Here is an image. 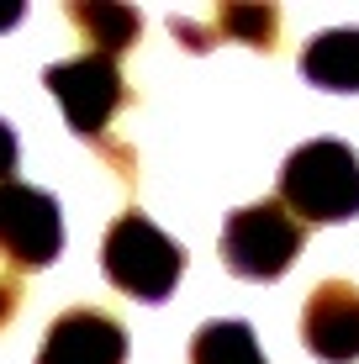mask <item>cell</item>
Wrapping results in <instances>:
<instances>
[{"label": "cell", "instance_id": "1", "mask_svg": "<svg viewBox=\"0 0 359 364\" xmlns=\"http://www.w3.org/2000/svg\"><path fill=\"white\" fill-rule=\"evenodd\" d=\"M280 206L301 228L312 222H349L359 217V159L349 143L312 137L280 169Z\"/></svg>", "mask_w": 359, "mask_h": 364}, {"label": "cell", "instance_id": "2", "mask_svg": "<svg viewBox=\"0 0 359 364\" xmlns=\"http://www.w3.org/2000/svg\"><path fill=\"white\" fill-rule=\"evenodd\" d=\"M101 269L117 291L138 301H164L185 269V248L159 232L143 211H122L101 243Z\"/></svg>", "mask_w": 359, "mask_h": 364}, {"label": "cell", "instance_id": "3", "mask_svg": "<svg viewBox=\"0 0 359 364\" xmlns=\"http://www.w3.org/2000/svg\"><path fill=\"white\" fill-rule=\"evenodd\" d=\"M301 222L280 200H254L222 228V264L243 280H280L301 254Z\"/></svg>", "mask_w": 359, "mask_h": 364}, {"label": "cell", "instance_id": "4", "mask_svg": "<svg viewBox=\"0 0 359 364\" xmlns=\"http://www.w3.org/2000/svg\"><path fill=\"white\" fill-rule=\"evenodd\" d=\"M43 85L58 95L69 127L80 137H101L111 127V117H117L122 95H127L122 90L117 58H101V53H80V58H69V64H53L43 74Z\"/></svg>", "mask_w": 359, "mask_h": 364}, {"label": "cell", "instance_id": "5", "mask_svg": "<svg viewBox=\"0 0 359 364\" xmlns=\"http://www.w3.org/2000/svg\"><path fill=\"white\" fill-rule=\"evenodd\" d=\"M64 248V222L58 200L32 185H0V254L21 269L53 264Z\"/></svg>", "mask_w": 359, "mask_h": 364}, {"label": "cell", "instance_id": "6", "mask_svg": "<svg viewBox=\"0 0 359 364\" xmlns=\"http://www.w3.org/2000/svg\"><path fill=\"white\" fill-rule=\"evenodd\" d=\"M301 343L323 364H354L359 359V285L323 280L312 296H306Z\"/></svg>", "mask_w": 359, "mask_h": 364}, {"label": "cell", "instance_id": "7", "mask_svg": "<svg viewBox=\"0 0 359 364\" xmlns=\"http://www.w3.org/2000/svg\"><path fill=\"white\" fill-rule=\"evenodd\" d=\"M127 359V333L106 317V311H64L48 328L37 364H122Z\"/></svg>", "mask_w": 359, "mask_h": 364}, {"label": "cell", "instance_id": "8", "mask_svg": "<svg viewBox=\"0 0 359 364\" xmlns=\"http://www.w3.org/2000/svg\"><path fill=\"white\" fill-rule=\"evenodd\" d=\"M301 74L317 90H359V27H333L323 37H312L301 53Z\"/></svg>", "mask_w": 359, "mask_h": 364}, {"label": "cell", "instance_id": "9", "mask_svg": "<svg viewBox=\"0 0 359 364\" xmlns=\"http://www.w3.org/2000/svg\"><path fill=\"white\" fill-rule=\"evenodd\" d=\"M69 21L85 32L90 53H101V58L127 53V48L138 43V32H143V16H138V11H132V6H111V0H74V6H69Z\"/></svg>", "mask_w": 359, "mask_h": 364}, {"label": "cell", "instance_id": "10", "mask_svg": "<svg viewBox=\"0 0 359 364\" xmlns=\"http://www.w3.org/2000/svg\"><path fill=\"white\" fill-rule=\"evenodd\" d=\"M191 364H264L249 322H206L191 338Z\"/></svg>", "mask_w": 359, "mask_h": 364}, {"label": "cell", "instance_id": "11", "mask_svg": "<svg viewBox=\"0 0 359 364\" xmlns=\"http://www.w3.org/2000/svg\"><path fill=\"white\" fill-rule=\"evenodd\" d=\"M212 27H217V43L222 37H232V43H243V48H275V32H280V11L275 6H222L217 16H212Z\"/></svg>", "mask_w": 359, "mask_h": 364}, {"label": "cell", "instance_id": "12", "mask_svg": "<svg viewBox=\"0 0 359 364\" xmlns=\"http://www.w3.org/2000/svg\"><path fill=\"white\" fill-rule=\"evenodd\" d=\"M11 169H16V132L0 122V185H11Z\"/></svg>", "mask_w": 359, "mask_h": 364}, {"label": "cell", "instance_id": "13", "mask_svg": "<svg viewBox=\"0 0 359 364\" xmlns=\"http://www.w3.org/2000/svg\"><path fill=\"white\" fill-rule=\"evenodd\" d=\"M16 306H21V291H16V280H6V274H0V328H6V322L16 317Z\"/></svg>", "mask_w": 359, "mask_h": 364}, {"label": "cell", "instance_id": "14", "mask_svg": "<svg viewBox=\"0 0 359 364\" xmlns=\"http://www.w3.org/2000/svg\"><path fill=\"white\" fill-rule=\"evenodd\" d=\"M16 21H21V6H0V32L16 27Z\"/></svg>", "mask_w": 359, "mask_h": 364}]
</instances>
